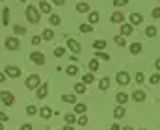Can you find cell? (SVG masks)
<instances>
[{
    "mask_svg": "<svg viewBox=\"0 0 160 130\" xmlns=\"http://www.w3.org/2000/svg\"><path fill=\"white\" fill-rule=\"evenodd\" d=\"M128 48H130V54H132V56H138V54L142 52V43H132Z\"/></svg>",
    "mask_w": 160,
    "mask_h": 130,
    "instance_id": "44dd1931",
    "label": "cell"
},
{
    "mask_svg": "<svg viewBox=\"0 0 160 130\" xmlns=\"http://www.w3.org/2000/svg\"><path fill=\"white\" fill-rule=\"evenodd\" d=\"M41 41H43V37H39V36H34L32 37V45H39Z\"/></svg>",
    "mask_w": 160,
    "mask_h": 130,
    "instance_id": "bcb514c9",
    "label": "cell"
},
{
    "mask_svg": "<svg viewBox=\"0 0 160 130\" xmlns=\"http://www.w3.org/2000/svg\"><path fill=\"white\" fill-rule=\"evenodd\" d=\"M30 60H32L36 65H43V63H45V56L41 54L39 50H34V52L30 54Z\"/></svg>",
    "mask_w": 160,
    "mask_h": 130,
    "instance_id": "ba28073f",
    "label": "cell"
},
{
    "mask_svg": "<svg viewBox=\"0 0 160 130\" xmlns=\"http://www.w3.org/2000/svg\"><path fill=\"white\" fill-rule=\"evenodd\" d=\"M138 130H147V128H138Z\"/></svg>",
    "mask_w": 160,
    "mask_h": 130,
    "instance_id": "9f6ffc18",
    "label": "cell"
},
{
    "mask_svg": "<svg viewBox=\"0 0 160 130\" xmlns=\"http://www.w3.org/2000/svg\"><path fill=\"white\" fill-rule=\"evenodd\" d=\"M65 73H67L69 76H75V75L78 73V65H75V63H73V65H67V69H65Z\"/></svg>",
    "mask_w": 160,
    "mask_h": 130,
    "instance_id": "f1b7e54d",
    "label": "cell"
},
{
    "mask_svg": "<svg viewBox=\"0 0 160 130\" xmlns=\"http://www.w3.org/2000/svg\"><path fill=\"white\" fill-rule=\"evenodd\" d=\"M128 21H130V24H132V26H140V24L143 22V17H142L140 13H130Z\"/></svg>",
    "mask_w": 160,
    "mask_h": 130,
    "instance_id": "9c48e42d",
    "label": "cell"
},
{
    "mask_svg": "<svg viewBox=\"0 0 160 130\" xmlns=\"http://www.w3.org/2000/svg\"><path fill=\"white\" fill-rule=\"evenodd\" d=\"M4 75L9 76V78H19V76H21V69H19L17 65H6Z\"/></svg>",
    "mask_w": 160,
    "mask_h": 130,
    "instance_id": "3957f363",
    "label": "cell"
},
{
    "mask_svg": "<svg viewBox=\"0 0 160 130\" xmlns=\"http://www.w3.org/2000/svg\"><path fill=\"white\" fill-rule=\"evenodd\" d=\"M0 130H4V123H0Z\"/></svg>",
    "mask_w": 160,
    "mask_h": 130,
    "instance_id": "11a10c76",
    "label": "cell"
},
{
    "mask_svg": "<svg viewBox=\"0 0 160 130\" xmlns=\"http://www.w3.org/2000/svg\"><path fill=\"white\" fill-rule=\"evenodd\" d=\"M75 93H77V95H82V93H86V84H82V82L75 84Z\"/></svg>",
    "mask_w": 160,
    "mask_h": 130,
    "instance_id": "d6a6232c",
    "label": "cell"
},
{
    "mask_svg": "<svg viewBox=\"0 0 160 130\" xmlns=\"http://www.w3.org/2000/svg\"><path fill=\"white\" fill-rule=\"evenodd\" d=\"M65 123H67V125H75V123H77V117H75L73 113H65Z\"/></svg>",
    "mask_w": 160,
    "mask_h": 130,
    "instance_id": "ab89813d",
    "label": "cell"
},
{
    "mask_svg": "<svg viewBox=\"0 0 160 130\" xmlns=\"http://www.w3.org/2000/svg\"><path fill=\"white\" fill-rule=\"evenodd\" d=\"M36 95H38V99H45L47 95H48V84L45 82V84H41L38 87V91H36Z\"/></svg>",
    "mask_w": 160,
    "mask_h": 130,
    "instance_id": "30bf717a",
    "label": "cell"
},
{
    "mask_svg": "<svg viewBox=\"0 0 160 130\" xmlns=\"http://www.w3.org/2000/svg\"><path fill=\"white\" fill-rule=\"evenodd\" d=\"M67 48L73 52V54H80L82 52V45L78 41H75V39H71V37H67Z\"/></svg>",
    "mask_w": 160,
    "mask_h": 130,
    "instance_id": "8992f818",
    "label": "cell"
},
{
    "mask_svg": "<svg viewBox=\"0 0 160 130\" xmlns=\"http://www.w3.org/2000/svg\"><path fill=\"white\" fill-rule=\"evenodd\" d=\"M48 21H50V24H52V26H58V24L62 22L60 15H56V13H50V15H48Z\"/></svg>",
    "mask_w": 160,
    "mask_h": 130,
    "instance_id": "484cf974",
    "label": "cell"
},
{
    "mask_svg": "<svg viewBox=\"0 0 160 130\" xmlns=\"http://www.w3.org/2000/svg\"><path fill=\"white\" fill-rule=\"evenodd\" d=\"M110 130H121V127H119V125H112V127H110Z\"/></svg>",
    "mask_w": 160,
    "mask_h": 130,
    "instance_id": "f907efd6",
    "label": "cell"
},
{
    "mask_svg": "<svg viewBox=\"0 0 160 130\" xmlns=\"http://www.w3.org/2000/svg\"><path fill=\"white\" fill-rule=\"evenodd\" d=\"M8 119H9V115H8L6 112H0V123H6Z\"/></svg>",
    "mask_w": 160,
    "mask_h": 130,
    "instance_id": "f6af8a7d",
    "label": "cell"
},
{
    "mask_svg": "<svg viewBox=\"0 0 160 130\" xmlns=\"http://www.w3.org/2000/svg\"><path fill=\"white\" fill-rule=\"evenodd\" d=\"M91 82H95V76H93V73H88V75H84L82 76V84H91Z\"/></svg>",
    "mask_w": 160,
    "mask_h": 130,
    "instance_id": "f546056e",
    "label": "cell"
},
{
    "mask_svg": "<svg viewBox=\"0 0 160 130\" xmlns=\"http://www.w3.org/2000/svg\"><path fill=\"white\" fill-rule=\"evenodd\" d=\"M2 2H4V0H2Z\"/></svg>",
    "mask_w": 160,
    "mask_h": 130,
    "instance_id": "680465c9",
    "label": "cell"
},
{
    "mask_svg": "<svg viewBox=\"0 0 160 130\" xmlns=\"http://www.w3.org/2000/svg\"><path fill=\"white\" fill-rule=\"evenodd\" d=\"M26 19H28L30 24H39L41 11L36 7V6H28V7H26Z\"/></svg>",
    "mask_w": 160,
    "mask_h": 130,
    "instance_id": "6da1fadb",
    "label": "cell"
},
{
    "mask_svg": "<svg viewBox=\"0 0 160 130\" xmlns=\"http://www.w3.org/2000/svg\"><path fill=\"white\" fill-rule=\"evenodd\" d=\"M132 30H134V26H132L130 22H123V24H121V36H123V37L130 36V34H132Z\"/></svg>",
    "mask_w": 160,
    "mask_h": 130,
    "instance_id": "8fae6325",
    "label": "cell"
},
{
    "mask_svg": "<svg viewBox=\"0 0 160 130\" xmlns=\"http://www.w3.org/2000/svg\"><path fill=\"white\" fill-rule=\"evenodd\" d=\"M78 28H80V32H84V34H89V32L93 30V26H91L89 22H84V24H80Z\"/></svg>",
    "mask_w": 160,
    "mask_h": 130,
    "instance_id": "836d02e7",
    "label": "cell"
},
{
    "mask_svg": "<svg viewBox=\"0 0 160 130\" xmlns=\"http://www.w3.org/2000/svg\"><path fill=\"white\" fill-rule=\"evenodd\" d=\"M151 15H153V19H160V7H155L151 11Z\"/></svg>",
    "mask_w": 160,
    "mask_h": 130,
    "instance_id": "ee69618b",
    "label": "cell"
},
{
    "mask_svg": "<svg viewBox=\"0 0 160 130\" xmlns=\"http://www.w3.org/2000/svg\"><path fill=\"white\" fill-rule=\"evenodd\" d=\"M116 100H118V104H121V106H123V104L128 100V95H127V93H123V91H119V93L116 95Z\"/></svg>",
    "mask_w": 160,
    "mask_h": 130,
    "instance_id": "cb8c5ba5",
    "label": "cell"
},
{
    "mask_svg": "<svg viewBox=\"0 0 160 130\" xmlns=\"http://www.w3.org/2000/svg\"><path fill=\"white\" fill-rule=\"evenodd\" d=\"M2 24L4 26L9 24V7H4V11H2Z\"/></svg>",
    "mask_w": 160,
    "mask_h": 130,
    "instance_id": "d4e9b609",
    "label": "cell"
},
{
    "mask_svg": "<svg viewBox=\"0 0 160 130\" xmlns=\"http://www.w3.org/2000/svg\"><path fill=\"white\" fill-rule=\"evenodd\" d=\"M128 4V0H114V6L116 7H121V6H127Z\"/></svg>",
    "mask_w": 160,
    "mask_h": 130,
    "instance_id": "7bdbcfd3",
    "label": "cell"
},
{
    "mask_svg": "<svg viewBox=\"0 0 160 130\" xmlns=\"http://www.w3.org/2000/svg\"><path fill=\"white\" fill-rule=\"evenodd\" d=\"M39 115L43 117V119H48V117L52 115V110H50V106H43V108H39Z\"/></svg>",
    "mask_w": 160,
    "mask_h": 130,
    "instance_id": "ac0fdd59",
    "label": "cell"
},
{
    "mask_svg": "<svg viewBox=\"0 0 160 130\" xmlns=\"http://www.w3.org/2000/svg\"><path fill=\"white\" fill-rule=\"evenodd\" d=\"M134 80H136V84H138V86H142V84L145 82V75H143V73H136Z\"/></svg>",
    "mask_w": 160,
    "mask_h": 130,
    "instance_id": "d590c367",
    "label": "cell"
},
{
    "mask_svg": "<svg viewBox=\"0 0 160 130\" xmlns=\"http://www.w3.org/2000/svg\"><path fill=\"white\" fill-rule=\"evenodd\" d=\"M2 82H6V75H4V73H0V84H2Z\"/></svg>",
    "mask_w": 160,
    "mask_h": 130,
    "instance_id": "681fc988",
    "label": "cell"
},
{
    "mask_svg": "<svg viewBox=\"0 0 160 130\" xmlns=\"http://www.w3.org/2000/svg\"><path fill=\"white\" fill-rule=\"evenodd\" d=\"M4 45H6V48H8V50H19L21 41H19V37H17V36H13V37H8Z\"/></svg>",
    "mask_w": 160,
    "mask_h": 130,
    "instance_id": "277c9868",
    "label": "cell"
},
{
    "mask_svg": "<svg viewBox=\"0 0 160 130\" xmlns=\"http://www.w3.org/2000/svg\"><path fill=\"white\" fill-rule=\"evenodd\" d=\"M125 112H127V110H125L121 104H118V106L114 108V117H116V119H121V117H125Z\"/></svg>",
    "mask_w": 160,
    "mask_h": 130,
    "instance_id": "e0dca14e",
    "label": "cell"
},
{
    "mask_svg": "<svg viewBox=\"0 0 160 130\" xmlns=\"http://www.w3.org/2000/svg\"><path fill=\"white\" fill-rule=\"evenodd\" d=\"M121 130H132V127H125V128H121Z\"/></svg>",
    "mask_w": 160,
    "mask_h": 130,
    "instance_id": "db71d44e",
    "label": "cell"
},
{
    "mask_svg": "<svg viewBox=\"0 0 160 130\" xmlns=\"http://www.w3.org/2000/svg\"><path fill=\"white\" fill-rule=\"evenodd\" d=\"M99 17H101V15H99V11H89L88 22H89V24H97V22H99Z\"/></svg>",
    "mask_w": 160,
    "mask_h": 130,
    "instance_id": "d6986e66",
    "label": "cell"
},
{
    "mask_svg": "<svg viewBox=\"0 0 160 130\" xmlns=\"http://www.w3.org/2000/svg\"><path fill=\"white\" fill-rule=\"evenodd\" d=\"M155 67H157V69H158V71H160V58H158V60H157V61H155Z\"/></svg>",
    "mask_w": 160,
    "mask_h": 130,
    "instance_id": "816d5d0a",
    "label": "cell"
},
{
    "mask_svg": "<svg viewBox=\"0 0 160 130\" xmlns=\"http://www.w3.org/2000/svg\"><path fill=\"white\" fill-rule=\"evenodd\" d=\"M63 130H75V128H73V125H67V127H65Z\"/></svg>",
    "mask_w": 160,
    "mask_h": 130,
    "instance_id": "f5cc1de1",
    "label": "cell"
},
{
    "mask_svg": "<svg viewBox=\"0 0 160 130\" xmlns=\"http://www.w3.org/2000/svg\"><path fill=\"white\" fill-rule=\"evenodd\" d=\"M77 123H78L80 127H86V125H88V117H86V113H84V115H80Z\"/></svg>",
    "mask_w": 160,
    "mask_h": 130,
    "instance_id": "b9f144b4",
    "label": "cell"
},
{
    "mask_svg": "<svg viewBox=\"0 0 160 130\" xmlns=\"http://www.w3.org/2000/svg\"><path fill=\"white\" fill-rule=\"evenodd\" d=\"M34 127H32V123H24V125H21V128L19 130H32Z\"/></svg>",
    "mask_w": 160,
    "mask_h": 130,
    "instance_id": "7dc6e473",
    "label": "cell"
},
{
    "mask_svg": "<svg viewBox=\"0 0 160 130\" xmlns=\"http://www.w3.org/2000/svg\"><path fill=\"white\" fill-rule=\"evenodd\" d=\"M149 84L158 86V84H160V75H157V73H155V75H151V76H149Z\"/></svg>",
    "mask_w": 160,
    "mask_h": 130,
    "instance_id": "e575fe53",
    "label": "cell"
},
{
    "mask_svg": "<svg viewBox=\"0 0 160 130\" xmlns=\"http://www.w3.org/2000/svg\"><path fill=\"white\" fill-rule=\"evenodd\" d=\"M88 67H89L91 73H97V71H99V61H97V58H91L89 63H88Z\"/></svg>",
    "mask_w": 160,
    "mask_h": 130,
    "instance_id": "7402d4cb",
    "label": "cell"
},
{
    "mask_svg": "<svg viewBox=\"0 0 160 130\" xmlns=\"http://www.w3.org/2000/svg\"><path fill=\"white\" fill-rule=\"evenodd\" d=\"M114 41H116V45H119V46H125V45H127V37H123V36H116Z\"/></svg>",
    "mask_w": 160,
    "mask_h": 130,
    "instance_id": "74e56055",
    "label": "cell"
},
{
    "mask_svg": "<svg viewBox=\"0 0 160 130\" xmlns=\"http://www.w3.org/2000/svg\"><path fill=\"white\" fill-rule=\"evenodd\" d=\"M73 110H75V113H78V115H84V113H86V110H88V106H86L84 102H77Z\"/></svg>",
    "mask_w": 160,
    "mask_h": 130,
    "instance_id": "2e32d148",
    "label": "cell"
},
{
    "mask_svg": "<svg viewBox=\"0 0 160 130\" xmlns=\"http://www.w3.org/2000/svg\"><path fill=\"white\" fill-rule=\"evenodd\" d=\"M108 87H110V78H108V76H104V78L99 80V89H101V91H106Z\"/></svg>",
    "mask_w": 160,
    "mask_h": 130,
    "instance_id": "ffe728a7",
    "label": "cell"
},
{
    "mask_svg": "<svg viewBox=\"0 0 160 130\" xmlns=\"http://www.w3.org/2000/svg\"><path fill=\"white\" fill-rule=\"evenodd\" d=\"M145 36H147V37H155V36H157V26H155V24L147 26V28H145Z\"/></svg>",
    "mask_w": 160,
    "mask_h": 130,
    "instance_id": "83f0119b",
    "label": "cell"
},
{
    "mask_svg": "<svg viewBox=\"0 0 160 130\" xmlns=\"http://www.w3.org/2000/svg\"><path fill=\"white\" fill-rule=\"evenodd\" d=\"M62 100L63 102H69V104H77V95H63Z\"/></svg>",
    "mask_w": 160,
    "mask_h": 130,
    "instance_id": "1f68e13d",
    "label": "cell"
},
{
    "mask_svg": "<svg viewBox=\"0 0 160 130\" xmlns=\"http://www.w3.org/2000/svg\"><path fill=\"white\" fill-rule=\"evenodd\" d=\"M0 100L6 104V106H11L15 102V97L9 93V91H0Z\"/></svg>",
    "mask_w": 160,
    "mask_h": 130,
    "instance_id": "52a82bcc",
    "label": "cell"
},
{
    "mask_svg": "<svg viewBox=\"0 0 160 130\" xmlns=\"http://www.w3.org/2000/svg\"><path fill=\"white\" fill-rule=\"evenodd\" d=\"M13 30H15V36H24V34H26V28H24V26H21V24H17Z\"/></svg>",
    "mask_w": 160,
    "mask_h": 130,
    "instance_id": "f35d334b",
    "label": "cell"
},
{
    "mask_svg": "<svg viewBox=\"0 0 160 130\" xmlns=\"http://www.w3.org/2000/svg\"><path fill=\"white\" fill-rule=\"evenodd\" d=\"M19 2H26V0H19Z\"/></svg>",
    "mask_w": 160,
    "mask_h": 130,
    "instance_id": "6f0895ef",
    "label": "cell"
},
{
    "mask_svg": "<svg viewBox=\"0 0 160 130\" xmlns=\"http://www.w3.org/2000/svg\"><path fill=\"white\" fill-rule=\"evenodd\" d=\"M93 48H95V50H102V48H106V41H104V39H97V41H93Z\"/></svg>",
    "mask_w": 160,
    "mask_h": 130,
    "instance_id": "4dcf8cb0",
    "label": "cell"
},
{
    "mask_svg": "<svg viewBox=\"0 0 160 130\" xmlns=\"http://www.w3.org/2000/svg\"><path fill=\"white\" fill-rule=\"evenodd\" d=\"M110 21H112V22H116V24H121V22L125 21V17H123V13L116 11V13H112V15H110Z\"/></svg>",
    "mask_w": 160,
    "mask_h": 130,
    "instance_id": "9a60e30c",
    "label": "cell"
},
{
    "mask_svg": "<svg viewBox=\"0 0 160 130\" xmlns=\"http://www.w3.org/2000/svg\"><path fill=\"white\" fill-rule=\"evenodd\" d=\"M63 54H65V48H63V46H56V48H54V56H56V58H62Z\"/></svg>",
    "mask_w": 160,
    "mask_h": 130,
    "instance_id": "60d3db41",
    "label": "cell"
},
{
    "mask_svg": "<svg viewBox=\"0 0 160 130\" xmlns=\"http://www.w3.org/2000/svg\"><path fill=\"white\" fill-rule=\"evenodd\" d=\"M95 58H97V60L110 61V54H106V52H102V50H95Z\"/></svg>",
    "mask_w": 160,
    "mask_h": 130,
    "instance_id": "4316f807",
    "label": "cell"
},
{
    "mask_svg": "<svg viewBox=\"0 0 160 130\" xmlns=\"http://www.w3.org/2000/svg\"><path fill=\"white\" fill-rule=\"evenodd\" d=\"M145 97H147V93H145V91H142V89H136V91L132 93V99H134L136 102H142V100H145Z\"/></svg>",
    "mask_w": 160,
    "mask_h": 130,
    "instance_id": "7c38bea8",
    "label": "cell"
},
{
    "mask_svg": "<svg viewBox=\"0 0 160 130\" xmlns=\"http://www.w3.org/2000/svg\"><path fill=\"white\" fill-rule=\"evenodd\" d=\"M38 112H39V108H36L34 104H28V106H26V113H28V115H36Z\"/></svg>",
    "mask_w": 160,
    "mask_h": 130,
    "instance_id": "8d00e7d4",
    "label": "cell"
},
{
    "mask_svg": "<svg viewBox=\"0 0 160 130\" xmlns=\"http://www.w3.org/2000/svg\"><path fill=\"white\" fill-rule=\"evenodd\" d=\"M77 11H78V13H88V11H89V4H88V2H78V4H77Z\"/></svg>",
    "mask_w": 160,
    "mask_h": 130,
    "instance_id": "603a6c76",
    "label": "cell"
},
{
    "mask_svg": "<svg viewBox=\"0 0 160 130\" xmlns=\"http://www.w3.org/2000/svg\"><path fill=\"white\" fill-rule=\"evenodd\" d=\"M38 9H39L41 13H48V15H50V9H52V6H50L48 2L41 0V2H39V6H38Z\"/></svg>",
    "mask_w": 160,
    "mask_h": 130,
    "instance_id": "4fadbf2b",
    "label": "cell"
},
{
    "mask_svg": "<svg viewBox=\"0 0 160 130\" xmlns=\"http://www.w3.org/2000/svg\"><path fill=\"white\" fill-rule=\"evenodd\" d=\"M41 37H43V41H52V39H54V32H52V28H47V30H43Z\"/></svg>",
    "mask_w": 160,
    "mask_h": 130,
    "instance_id": "5bb4252c",
    "label": "cell"
},
{
    "mask_svg": "<svg viewBox=\"0 0 160 130\" xmlns=\"http://www.w3.org/2000/svg\"><path fill=\"white\" fill-rule=\"evenodd\" d=\"M41 86V76L39 75H30L28 78H26V87L28 89H38Z\"/></svg>",
    "mask_w": 160,
    "mask_h": 130,
    "instance_id": "7a4b0ae2",
    "label": "cell"
},
{
    "mask_svg": "<svg viewBox=\"0 0 160 130\" xmlns=\"http://www.w3.org/2000/svg\"><path fill=\"white\" fill-rule=\"evenodd\" d=\"M52 4L54 6H62V4H65V0H52Z\"/></svg>",
    "mask_w": 160,
    "mask_h": 130,
    "instance_id": "c3c4849f",
    "label": "cell"
},
{
    "mask_svg": "<svg viewBox=\"0 0 160 130\" xmlns=\"http://www.w3.org/2000/svg\"><path fill=\"white\" fill-rule=\"evenodd\" d=\"M116 82H118L119 86H127V84L130 82V75H128L127 71H119V73L116 75Z\"/></svg>",
    "mask_w": 160,
    "mask_h": 130,
    "instance_id": "5b68a950",
    "label": "cell"
}]
</instances>
